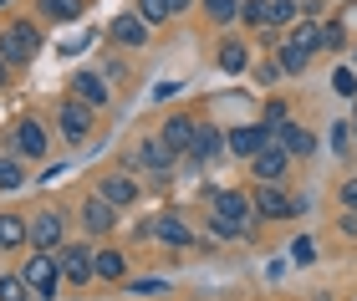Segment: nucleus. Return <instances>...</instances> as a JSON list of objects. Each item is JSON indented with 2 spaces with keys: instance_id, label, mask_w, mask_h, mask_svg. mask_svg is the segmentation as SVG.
Instances as JSON below:
<instances>
[{
  "instance_id": "obj_47",
  "label": "nucleus",
  "mask_w": 357,
  "mask_h": 301,
  "mask_svg": "<svg viewBox=\"0 0 357 301\" xmlns=\"http://www.w3.org/2000/svg\"><path fill=\"white\" fill-rule=\"evenodd\" d=\"M0 6H10V0H0Z\"/></svg>"
},
{
  "instance_id": "obj_23",
  "label": "nucleus",
  "mask_w": 357,
  "mask_h": 301,
  "mask_svg": "<svg viewBox=\"0 0 357 301\" xmlns=\"http://www.w3.org/2000/svg\"><path fill=\"white\" fill-rule=\"evenodd\" d=\"M128 276V256L118 245H102L97 250V281H123Z\"/></svg>"
},
{
  "instance_id": "obj_11",
  "label": "nucleus",
  "mask_w": 357,
  "mask_h": 301,
  "mask_svg": "<svg viewBox=\"0 0 357 301\" xmlns=\"http://www.w3.org/2000/svg\"><path fill=\"white\" fill-rule=\"evenodd\" d=\"M225 153V128H215V123H199V133H194V144L189 153H178V164H184L189 173H204L209 158H220Z\"/></svg>"
},
{
  "instance_id": "obj_44",
  "label": "nucleus",
  "mask_w": 357,
  "mask_h": 301,
  "mask_svg": "<svg viewBox=\"0 0 357 301\" xmlns=\"http://www.w3.org/2000/svg\"><path fill=\"white\" fill-rule=\"evenodd\" d=\"M342 235H357V210H347V215H342Z\"/></svg>"
},
{
  "instance_id": "obj_45",
  "label": "nucleus",
  "mask_w": 357,
  "mask_h": 301,
  "mask_svg": "<svg viewBox=\"0 0 357 301\" xmlns=\"http://www.w3.org/2000/svg\"><path fill=\"white\" fill-rule=\"evenodd\" d=\"M352 144H357V107H352Z\"/></svg>"
},
{
  "instance_id": "obj_2",
  "label": "nucleus",
  "mask_w": 357,
  "mask_h": 301,
  "mask_svg": "<svg viewBox=\"0 0 357 301\" xmlns=\"http://www.w3.org/2000/svg\"><path fill=\"white\" fill-rule=\"evenodd\" d=\"M52 123H56V138L67 148H82V144H92V133H97V107H87V102H77L72 92L56 102V113H52Z\"/></svg>"
},
{
  "instance_id": "obj_3",
  "label": "nucleus",
  "mask_w": 357,
  "mask_h": 301,
  "mask_svg": "<svg viewBox=\"0 0 357 301\" xmlns=\"http://www.w3.org/2000/svg\"><path fill=\"white\" fill-rule=\"evenodd\" d=\"M0 56H6L10 67L36 61L41 56V31H36V21H6V26H0Z\"/></svg>"
},
{
  "instance_id": "obj_40",
  "label": "nucleus",
  "mask_w": 357,
  "mask_h": 301,
  "mask_svg": "<svg viewBox=\"0 0 357 301\" xmlns=\"http://www.w3.org/2000/svg\"><path fill=\"white\" fill-rule=\"evenodd\" d=\"M301 15H312V21H321V15H327V0H301Z\"/></svg>"
},
{
  "instance_id": "obj_35",
  "label": "nucleus",
  "mask_w": 357,
  "mask_h": 301,
  "mask_svg": "<svg viewBox=\"0 0 357 301\" xmlns=\"http://www.w3.org/2000/svg\"><path fill=\"white\" fill-rule=\"evenodd\" d=\"M281 77H286V72H281V61H275V56H271V61H255V82H261V87H275Z\"/></svg>"
},
{
  "instance_id": "obj_29",
  "label": "nucleus",
  "mask_w": 357,
  "mask_h": 301,
  "mask_svg": "<svg viewBox=\"0 0 357 301\" xmlns=\"http://www.w3.org/2000/svg\"><path fill=\"white\" fill-rule=\"evenodd\" d=\"M301 21V0H271V26L275 31H291Z\"/></svg>"
},
{
  "instance_id": "obj_14",
  "label": "nucleus",
  "mask_w": 357,
  "mask_h": 301,
  "mask_svg": "<svg viewBox=\"0 0 357 301\" xmlns=\"http://www.w3.org/2000/svg\"><path fill=\"white\" fill-rule=\"evenodd\" d=\"M107 36L123 46V52H143V46H149V36H153V26L143 21L138 10H123V15H112L107 21Z\"/></svg>"
},
{
  "instance_id": "obj_8",
  "label": "nucleus",
  "mask_w": 357,
  "mask_h": 301,
  "mask_svg": "<svg viewBox=\"0 0 357 301\" xmlns=\"http://www.w3.org/2000/svg\"><path fill=\"white\" fill-rule=\"evenodd\" d=\"M271 144H275V128H271V123H261V118H255V123H235V128H225V153L245 158V164H250V158L261 153V148H271Z\"/></svg>"
},
{
  "instance_id": "obj_38",
  "label": "nucleus",
  "mask_w": 357,
  "mask_h": 301,
  "mask_svg": "<svg viewBox=\"0 0 357 301\" xmlns=\"http://www.w3.org/2000/svg\"><path fill=\"white\" fill-rule=\"evenodd\" d=\"M286 118H291V107H286L281 98H271V102L261 107V123H271V128H281V123H286Z\"/></svg>"
},
{
  "instance_id": "obj_33",
  "label": "nucleus",
  "mask_w": 357,
  "mask_h": 301,
  "mask_svg": "<svg viewBox=\"0 0 357 301\" xmlns=\"http://www.w3.org/2000/svg\"><path fill=\"white\" fill-rule=\"evenodd\" d=\"M332 87H337V98H357V72L352 67H337L332 72Z\"/></svg>"
},
{
  "instance_id": "obj_12",
  "label": "nucleus",
  "mask_w": 357,
  "mask_h": 301,
  "mask_svg": "<svg viewBox=\"0 0 357 301\" xmlns=\"http://www.w3.org/2000/svg\"><path fill=\"white\" fill-rule=\"evenodd\" d=\"M97 194L112 199V204H118V210L128 215V210H133V204L143 199V184L133 179V169H112V173H97Z\"/></svg>"
},
{
  "instance_id": "obj_28",
  "label": "nucleus",
  "mask_w": 357,
  "mask_h": 301,
  "mask_svg": "<svg viewBox=\"0 0 357 301\" xmlns=\"http://www.w3.org/2000/svg\"><path fill=\"white\" fill-rule=\"evenodd\" d=\"M240 26L266 31L271 26V0H240Z\"/></svg>"
},
{
  "instance_id": "obj_17",
  "label": "nucleus",
  "mask_w": 357,
  "mask_h": 301,
  "mask_svg": "<svg viewBox=\"0 0 357 301\" xmlns=\"http://www.w3.org/2000/svg\"><path fill=\"white\" fill-rule=\"evenodd\" d=\"M250 173H255L261 184H281L286 173H291V153H286L281 144H271V148H261V153L250 158Z\"/></svg>"
},
{
  "instance_id": "obj_48",
  "label": "nucleus",
  "mask_w": 357,
  "mask_h": 301,
  "mask_svg": "<svg viewBox=\"0 0 357 301\" xmlns=\"http://www.w3.org/2000/svg\"><path fill=\"white\" fill-rule=\"evenodd\" d=\"M352 301H357V296H352Z\"/></svg>"
},
{
  "instance_id": "obj_6",
  "label": "nucleus",
  "mask_w": 357,
  "mask_h": 301,
  "mask_svg": "<svg viewBox=\"0 0 357 301\" xmlns=\"http://www.w3.org/2000/svg\"><path fill=\"white\" fill-rule=\"evenodd\" d=\"M56 261H61V281H67V286L82 291L87 281H97V250H92V240H67L56 250Z\"/></svg>"
},
{
  "instance_id": "obj_31",
  "label": "nucleus",
  "mask_w": 357,
  "mask_h": 301,
  "mask_svg": "<svg viewBox=\"0 0 357 301\" xmlns=\"http://www.w3.org/2000/svg\"><path fill=\"white\" fill-rule=\"evenodd\" d=\"M133 10H138L143 21H149V26H169V21H174L169 0H133Z\"/></svg>"
},
{
  "instance_id": "obj_39",
  "label": "nucleus",
  "mask_w": 357,
  "mask_h": 301,
  "mask_svg": "<svg viewBox=\"0 0 357 301\" xmlns=\"http://www.w3.org/2000/svg\"><path fill=\"white\" fill-rule=\"evenodd\" d=\"M337 204H342V210H357V173H347V179L337 184Z\"/></svg>"
},
{
  "instance_id": "obj_43",
  "label": "nucleus",
  "mask_w": 357,
  "mask_h": 301,
  "mask_svg": "<svg viewBox=\"0 0 357 301\" xmlns=\"http://www.w3.org/2000/svg\"><path fill=\"white\" fill-rule=\"evenodd\" d=\"M10 72H15V67H10V61H6V56H0V92H6V87H10Z\"/></svg>"
},
{
  "instance_id": "obj_37",
  "label": "nucleus",
  "mask_w": 357,
  "mask_h": 301,
  "mask_svg": "<svg viewBox=\"0 0 357 301\" xmlns=\"http://www.w3.org/2000/svg\"><path fill=\"white\" fill-rule=\"evenodd\" d=\"M286 256H291V265H312V261H317V245L301 235V240H291V250H286Z\"/></svg>"
},
{
  "instance_id": "obj_32",
  "label": "nucleus",
  "mask_w": 357,
  "mask_h": 301,
  "mask_svg": "<svg viewBox=\"0 0 357 301\" xmlns=\"http://www.w3.org/2000/svg\"><path fill=\"white\" fill-rule=\"evenodd\" d=\"M347 46V26L342 21H321V52H342Z\"/></svg>"
},
{
  "instance_id": "obj_42",
  "label": "nucleus",
  "mask_w": 357,
  "mask_h": 301,
  "mask_svg": "<svg viewBox=\"0 0 357 301\" xmlns=\"http://www.w3.org/2000/svg\"><path fill=\"white\" fill-rule=\"evenodd\" d=\"M194 6H199V0H169V10H174V15H189Z\"/></svg>"
},
{
  "instance_id": "obj_34",
  "label": "nucleus",
  "mask_w": 357,
  "mask_h": 301,
  "mask_svg": "<svg viewBox=\"0 0 357 301\" xmlns=\"http://www.w3.org/2000/svg\"><path fill=\"white\" fill-rule=\"evenodd\" d=\"M357 144H352V118L347 123H332V153H352Z\"/></svg>"
},
{
  "instance_id": "obj_30",
  "label": "nucleus",
  "mask_w": 357,
  "mask_h": 301,
  "mask_svg": "<svg viewBox=\"0 0 357 301\" xmlns=\"http://www.w3.org/2000/svg\"><path fill=\"white\" fill-rule=\"evenodd\" d=\"M0 301H36V296H31L21 271H6V276H0Z\"/></svg>"
},
{
  "instance_id": "obj_19",
  "label": "nucleus",
  "mask_w": 357,
  "mask_h": 301,
  "mask_svg": "<svg viewBox=\"0 0 357 301\" xmlns=\"http://www.w3.org/2000/svg\"><path fill=\"white\" fill-rule=\"evenodd\" d=\"M153 235H158L164 245H174V250H189V245H194V230L184 225V215H174V210H164V215L153 219Z\"/></svg>"
},
{
  "instance_id": "obj_41",
  "label": "nucleus",
  "mask_w": 357,
  "mask_h": 301,
  "mask_svg": "<svg viewBox=\"0 0 357 301\" xmlns=\"http://www.w3.org/2000/svg\"><path fill=\"white\" fill-rule=\"evenodd\" d=\"M174 92H178V82H158V87H153V102H164V98H174Z\"/></svg>"
},
{
  "instance_id": "obj_22",
  "label": "nucleus",
  "mask_w": 357,
  "mask_h": 301,
  "mask_svg": "<svg viewBox=\"0 0 357 301\" xmlns=\"http://www.w3.org/2000/svg\"><path fill=\"white\" fill-rule=\"evenodd\" d=\"M286 41H291V46H301V52H312V56H317V52H321V21H312V15H301V21H296V26L286 31Z\"/></svg>"
},
{
  "instance_id": "obj_24",
  "label": "nucleus",
  "mask_w": 357,
  "mask_h": 301,
  "mask_svg": "<svg viewBox=\"0 0 357 301\" xmlns=\"http://www.w3.org/2000/svg\"><path fill=\"white\" fill-rule=\"evenodd\" d=\"M36 6H41L46 21H61V26H67V21H82V15H87V0H36Z\"/></svg>"
},
{
  "instance_id": "obj_27",
  "label": "nucleus",
  "mask_w": 357,
  "mask_h": 301,
  "mask_svg": "<svg viewBox=\"0 0 357 301\" xmlns=\"http://www.w3.org/2000/svg\"><path fill=\"white\" fill-rule=\"evenodd\" d=\"M26 184V169H21V153H0V189H6V194H10V189H21Z\"/></svg>"
},
{
  "instance_id": "obj_9",
  "label": "nucleus",
  "mask_w": 357,
  "mask_h": 301,
  "mask_svg": "<svg viewBox=\"0 0 357 301\" xmlns=\"http://www.w3.org/2000/svg\"><path fill=\"white\" fill-rule=\"evenodd\" d=\"M118 215H123V210H118L112 199H102L97 189H92L82 204H77V219H82L87 240H102V235H112V230H118Z\"/></svg>"
},
{
  "instance_id": "obj_25",
  "label": "nucleus",
  "mask_w": 357,
  "mask_h": 301,
  "mask_svg": "<svg viewBox=\"0 0 357 301\" xmlns=\"http://www.w3.org/2000/svg\"><path fill=\"white\" fill-rule=\"evenodd\" d=\"M199 15L209 26H235L240 21V0H199Z\"/></svg>"
},
{
  "instance_id": "obj_21",
  "label": "nucleus",
  "mask_w": 357,
  "mask_h": 301,
  "mask_svg": "<svg viewBox=\"0 0 357 301\" xmlns=\"http://www.w3.org/2000/svg\"><path fill=\"white\" fill-rule=\"evenodd\" d=\"M220 72H230V77H240V72H250V46L240 41V36H225L220 41Z\"/></svg>"
},
{
  "instance_id": "obj_7",
  "label": "nucleus",
  "mask_w": 357,
  "mask_h": 301,
  "mask_svg": "<svg viewBox=\"0 0 357 301\" xmlns=\"http://www.w3.org/2000/svg\"><path fill=\"white\" fill-rule=\"evenodd\" d=\"M6 148L21 153V158H46L52 153V133H46V123L36 113H26V118H15V128L6 133Z\"/></svg>"
},
{
  "instance_id": "obj_5",
  "label": "nucleus",
  "mask_w": 357,
  "mask_h": 301,
  "mask_svg": "<svg viewBox=\"0 0 357 301\" xmlns=\"http://www.w3.org/2000/svg\"><path fill=\"white\" fill-rule=\"evenodd\" d=\"M209 215H220V219H230V225H245V240H255V204L245 189H209Z\"/></svg>"
},
{
  "instance_id": "obj_26",
  "label": "nucleus",
  "mask_w": 357,
  "mask_h": 301,
  "mask_svg": "<svg viewBox=\"0 0 357 301\" xmlns=\"http://www.w3.org/2000/svg\"><path fill=\"white\" fill-rule=\"evenodd\" d=\"M275 61H281L286 77H301L306 67H312V52H301V46H291V41L281 36V46H275Z\"/></svg>"
},
{
  "instance_id": "obj_16",
  "label": "nucleus",
  "mask_w": 357,
  "mask_h": 301,
  "mask_svg": "<svg viewBox=\"0 0 357 301\" xmlns=\"http://www.w3.org/2000/svg\"><path fill=\"white\" fill-rule=\"evenodd\" d=\"M67 92H72L77 102L97 107V113H102V107H112V92H107V82H102V72H77L72 82H67Z\"/></svg>"
},
{
  "instance_id": "obj_18",
  "label": "nucleus",
  "mask_w": 357,
  "mask_h": 301,
  "mask_svg": "<svg viewBox=\"0 0 357 301\" xmlns=\"http://www.w3.org/2000/svg\"><path fill=\"white\" fill-rule=\"evenodd\" d=\"M275 144H281L291 158H312L317 153V133L306 128V123H296V118H286L281 128H275Z\"/></svg>"
},
{
  "instance_id": "obj_13",
  "label": "nucleus",
  "mask_w": 357,
  "mask_h": 301,
  "mask_svg": "<svg viewBox=\"0 0 357 301\" xmlns=\"http://www.w3.org/2000/svg\"><path fill=\"white\" fill-rule=\"evenodd\" d=\"M250 204H255V219H271V225H275V219H291V215H296V210H291V194H286V189H281V184H261V179L250 184Z\"/></svg>"
},
{
  "instance_id": "obj_20",
  "label": "nucleus",
  "mask_w": 357,
  "mask_h": 301,
  "mask_svg": "<svg viewBox=\"0 0 357 301\" xmlns=\"http://www.w3.org/2000/svg\"><path fill=\"white\" fill-rule=\"evenodd\" d=\"M31 245V215H0V256Z\"/></svg>"
},
{
  "instance_id": "obj_46",
  "label": "nucleus",
  "mask_w": 357,
  "mask_h": 301,
  "mask_svg": "<svg viewBox=\"0 0 357 301\" xmlns=\"http://www.w3.org/2000/svg\"><path fill=\"white\" fill-rule=\"evenodd\" d=\"M347 46H352V52H347V56H352V61H357V41H347Z\"/></svg>"
},
{
  "instance_id": "obj_4",
  "label": "nucleus",
  "mask_w": 357,
  "mask_h": 301,
  "mask_svg": "<svg viewBox=\"0 0 357 301\" xmlns=\"http://www.w3.org/2000/svg\"><path fill=\"white\" fill-rule=\"evenodd\" d=\"M21 276H26V286L36 301H56V286H61V261H56V250H31L26 265H21Z\"/></svg>"
},
{
  "instance_id": "obj_10",
  "label": "nucleus",
  "mask_w": 357,
  "mask_h": 301,
  "mask_svg": "<svg viewBox=\"0 0 357 301\" xmlns=\"http://www.w3.org/2000/svg\"><path fill=\"white\" fill-rule=\"evenodd\" d=\"M67 245V215L61 210H31V250H61Z\"/></svg>"
},
{
  "instance_id": "obj_1",
  "label": "nucleus",
  "mask_w": 357,
  "mask_h": 301,
  "mask_svg": "<svg viewBox=\"0 0 357 301\" xmlns=\"http://www.w3.org/2000/svg\"><path fill=\"white\" fill-rule=\"evenodd\" d=\"M123 169H138V173H149L153 189H169V184L178 179V173H174V169H178V153H174L164 138H158V128H153V133H143L138 144L123 153Z\"/></svg>"
},
{
  "instance_id": "obj_36",
  "label": "nucleus",
  "mask_w": 357,
  "mask_h": 301,
  "mask_svg": "<svg viewBox=\"0 0 357 301\" xmlns=\"http://www.w3.org/2000/svg\"><path fill=\"white\" fill-rule=\"evenodd\" d=\"M128 291L133 296H158V291H169V281L164 276H143V281H128Z\"/></svg>"
},
{
  "instance_id": "obj_15",
  "label": "nucleus",
  "mask_w": 357,
  "mask_h": 301,
  "mask_svg": "<svg viewBox=\"0 0 357 301\" xmlns=\"http://www.w3.org/2000/svg\"><path fill=\"white\" fill-rule=\"evenodd\" d=\"M194 133H199V118H194V113H184V107H178V113H169L164 123H158V138H164V144H169L174 153H189Z\"/></svg>"
}]
</instances>
